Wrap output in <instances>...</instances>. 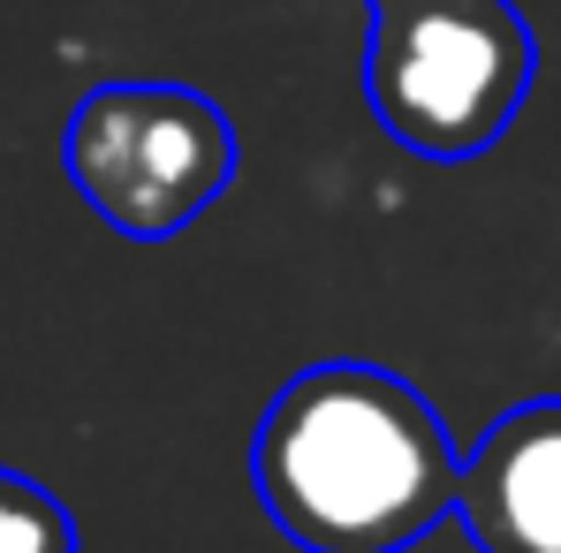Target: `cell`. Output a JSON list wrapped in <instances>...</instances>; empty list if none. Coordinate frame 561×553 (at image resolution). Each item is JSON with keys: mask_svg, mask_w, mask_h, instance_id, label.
I'll use <instances>...</instances> for the list:
<instances>
[{"mask_svg": "<svg viewBox=\"0 0 561 553\" xmlns=\"http://www.w3.org/2000/svg\"><path fill=\"white\" fill-rule=\"evenodd\" d=\"M61 168L77 197L122 235H175L190 228L236 175V129L228 114L190 84L122 77L92 84L69 106Z\"/></svg>", "mask_w": 561, "mask_h": 553, "instance_id": "obj_3", "label": "cell"}, {"mask_svg": "<svg viewBox=\"0 0 561 553\" xmlns=\"http://www.w3.org/2000/svg\"><path fill=\"white\" fill-rule=\"evenodd\" d=\"M539 46L508 0H402L373 8L365 99L417 160H478L508 137Z\"/></svg>", "mask_w": 561, "mask_h": 553, "instance_id": "obj_2", "label": "cell"}, {"mask_svg": "<svg viewBox=\"0 0 561 553\" xmlns=\"http://www.w3.org/2000/svg\"><path fill=\"white\" fill-rule=\"evenodd\" d=\"M456 440L387 365H311L274 394L251 485L304 553H402L456 516Z\"/></svg>", "mask_w": 561, "mask_h": 553, "instance_id": "obj_1", "label": "cell"}, {"mask_svg": "<svg viewBox=\"0 0 561 553\" xmlns=\"http://www.w3.org/2000/svg\"><path fill=\"white\" fill-rule=\"evenodd\" d=\"M0 553H77L69 508L23 470H0Z\"/></svg>", "mask_w": 561, "mask_h": 553, "instance_id": "obj_5", "label": "cell"}, {"mask_svg": "<svg viewBox=\"0 0 561 553\" xmlns=\"http://www.w3.org/2000/svg\"><path fill=\"white\" fill-rule=\"evenodd\" d=\"M365 8H402V0H365Z\"/></svg>", "mask_w": 561, "mask_h": 553, "instance_id": "obj_6", "label": "cell"}, {"mask_svg": "<svg viewBox=\"0 0 561 553\" xmlns=\"http://www.w3.org/2000/svg\"><path fill=\"white\" fill-rule=\"evenodd\" d=\"M456 516L478 553H561V402H524L456 470Z\"/></svg>", "mask_w": 561, "mask_h": 553, "instance_id": "obj_4", "label": "cell"}]
</instances>
